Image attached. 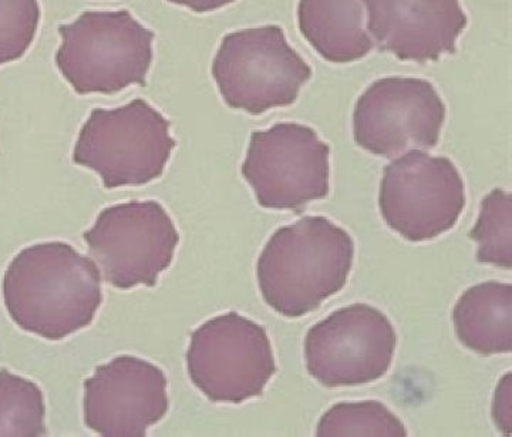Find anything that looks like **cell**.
<instances>
[{"instance_id": "19", "label": "cell", "mask_w": 512, "mask_h": 437, "mask_svg": "<svg viewBox=\"0 0 512 437\" xmlns=\"http://www.w3.org/2000/svg\"><path fill=\"white\" fill-rule=\"evenodd\" d=\"M39 20L37 0H0V66L28 52Z\"/></svg>"}, {"instance_id": "8", "label": "cell", "mask_w": 512, "mask_h": 437, "mask_svg": "<svg viewBox=\"0 0 512 437\" xmlns=\"http://www.w3.org/2000/svg\"><path fill=\"white\" fill-rule=\"evenodd\" d=\"M384 223L407 241H430L457 224L466 205L453 161L410 150L384 167L379 194Z\"/></svg>"}, {"instance_id": "20", "label": "cell", "mask_w": 512, "mask_h": 437, "mask_svg": "<svg viewBox=\"0 0 512 437\" xmlns=\"http://www.w3.org/2000/svg\"><path fill=\"white\" fill-rule=\"evenodd\" d=\"M494 418L505 435L511 432V373L505 375L497 389L494 402Z\"/></svg>"}, {"instance_id": "12", "label": "cell", "mask_w": 512, "mask_h": 437, "mask_svg": "<svg viewBox=\"0 0 512 437\" xmlns=\"http://www.w3.org/2000/svg\"><path fill=\"white\" fill-rule=\"evenodd\" d=\"M167 410L164 372L136 356H119L84 382V422L100 436H146Z\"/></svg>"}, {"instance_id": "18", "label": "cell", "mask_w": 512, "mask_h": 437, "mask_svg": "<svg viewBox=\"0 0 512 437\" xmlns=\"http://www.w3.org/2000/svg\"><path fill=\"white\" fill-rule=\"evenodd\" d=\"M471 238L478 244L481 264L510 270L512 267V200L508 191L495 188L481 203Z\"/></svg>"}, {"instance_id": "4", "label": "cell", "mask_w": 512, "mask_h": 437, "mask_svg": "<svg viewBox=\"0 0 512 437\" xmlns=\"http://www.w3.org/2000/svg\"><path fill=\"white\" fill-rule=\"evenodd\" d=\"M175 140L170 123L143 99L96 109L74 146L73 161L99 174L106 188L144 186L163 174Z\"/></svg>"}, {"instance_id": "6", "label": "cell", "mask_w": 512, "mask_h": 437, "mask_svg": "<svg viewBox=\"0 0 512 437\" xmlns=\"http://www.w3.org/2000/svg\"><path fill=\"white\" fill-rule=\"evenodd\" d=\"M191 382L212 402L242 403L262 395L275 375L265 328L237 312L202 324L187 352Z\"/></svg>"}, {"instance_id": "2", "label": "cell", "mask_w": 512, "mask_h": 437, "mask_svg": "<svg viewBox=\"0 0 512 437\" xmlns=\"http://www.w3.org/2000/svg\"><path fill=\"white\" fill-rule=\"evenodd\" d=\"M355 244L325 217H305L279 228L259 255L256 275L266 304L299 318L316 311L348 281Z\"/></svg>"}, {"instance_id": "10", "label": "cell", "mask_w": 512, "mask_h": 437, "mask_svg": "<svg viewBox=\"0 0 512 437\" xmlns=\"http://www.w3.org/2000/svg\"><path fill=\"white\" fill-rule=\"evenodd\" d=\"M396 344V331L383 312L349 305L309 329L306 369L328 388L366 385L389 371Z\"/></svg>"}, {"instance_id": "14", "label": "cell", "mask_w": 512, "mask_h": 437, "mask_svg": "<svg viewBox=\"0 0 512 437\" xmlns=\"http://www.w3.org/2000/svg\"><path fill=\"white\" fill-rule=\"evenodd\" d=\"M299 29L323 59L350 63L372 52L366 0H301Z\"/></svg>"}, {"instance_id": "13", "label": "cell", "mask_w": 512, "mask_h": 437, "mask_svg": "<svg viewBox=\"0 0 512 437\" xmlns=\"http://www.w3.org/2000/svg\"><path fill=\"white\" fill-rule=\"evenodd\" d=\"M367 30L382 52L430 62L456 52L467 26L460 0H366Z\"/></svg>"}, {"instance_id": "1", "label": "cell", "mask_w": 512, "mask_h": 437, "mask_svg": "<svg viewBox=\"0 0 512 437\" xmlns=\"http://www.w3.org/2000/svg\"><path fill=\"white\" fill-rule=\"evenodd\" d=\"M3 301L23 331L62 341L96 317L103 301L100 271L66 242L32 245L10 262Z\"/></svg>"}, {"instance_id": "16", "label": "cell", "mask_w": 512, "mask_h": 437, "mask_svg": "<svg viewBox=\"0 0 512 437\" xmlns=\"http://www.w3.org/2000/svg\"><path fill=\"white\" fill-rule=\"evenodd\" d=\"M45 399L29 379L0 371V437H37L46 433Z\"/></svg>"}, {"instance_id": "11", "label": "cell", "mask_w": 512, "mask_h": 437, "mask_svg": "<svg viewBox=\"0 0 512 437\" xmlns=\"http://www.w3.org/2000/svg\"><path fill=\"white\" fill-rule=\"evenodd\" d=\"M446 106L433 84L409 77H387L370 84L353 114L355 141L375 156H400L437 146Z\"/></svg>"}, {"instance_id": "21", "label": "cell", "mask_w": 512, "mask_h": 437, "mask_svg": "<svg viewBox=\"0 0 512 437\" xmlns=\"http://www.w3.org/2000/svg\"><path fill=\"white\" fill-rule=\"evenodd\" d=\"M175 5L185 6V8L194 10L197 13L212 12L231 5L235 0H168Z\"/></svg>"}, {"instance_id": "17", "label": "cell", "mask_w": 512, "mask_h": 437, "mask_svg": "<svg viewBox=\"0 0 512 437\" xmlns=\"http://www.w3.org/2000/svg\"><path fill=\"white\" fill-rule=\"evenodd\" d=\"M318 437H406L402 420L376 400L342 402L319 420Z\"/></svg>"}, {"instance_id": "7", "label": "cell", "mask_w": 512, "mask_h": 437, "mask_svg": "<svg viewBox=\"0 0 512 437\" xmlns=\"http://www.w3.org/2000/svg\"><path fill=\"white\" fill-rule=\"evenodd\" d=\"M84 240L106 281L130 289L157 284L174 260L180 235L163 205L131 201L101 211Z\"/></svg>"}, {"instance_id": "9", "label": "cell", "mask_w": 512, "mask_h": 437, "mask_svg": "<svg viewBox=\"0 0 512 437\" xmlns=\"http://www.w3.org/2000/svg\"><path fill=\"white\" fill-rule=\"evenodd\" d=\"M330 149L311 127L278 123L255 131L242 176L259 205L271 210H301L329 194Z\"/></svg>"}, {"instance_id": "15", "label": "cell", "mask_w": 512, "mask_h": 437, "mask_svg": "<svg viewBox=\"0 0 512 437\" xmlns=\"http://www.w3.org/2000/svg\"><path fill=\"white\" fill-rule=\"evenodd\" d=\"M461 344L481 355L508 354L512 349V287L484 282L467 289L453 312Z\"/></svg>"}, {"instance_id": "5", "label": "cell", "mask_w": 512, "mask_h": 437, "mask_svg": "<svg viewBox=\"0 0 512 437\" xmlns=\"http://www.w3.org/2000/svg\"><path fill=\"white\" fill-rule=\"evenodd\" d=\"M212 76L232 109L262 114L291 106L312 76L279 26L245 29L222 39Z\"/></svg>"}, {"instance_id": "3", "label": "cell", "mask_w": 512, "mask_h": 437, "mask_svg": "<svg viewBox=\"0 0 512 437\" xmlns=\"http://www.w3.org/2000/svg\"><path fill=\"white\" fill-rule=\"evenodd\" d=\"M59 32L57 67L77 93L113 94L146 83L154 33L127 10H89Z\"/></svg>"}]
</instances>
